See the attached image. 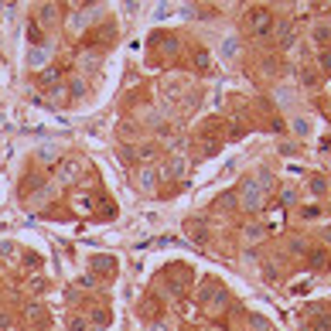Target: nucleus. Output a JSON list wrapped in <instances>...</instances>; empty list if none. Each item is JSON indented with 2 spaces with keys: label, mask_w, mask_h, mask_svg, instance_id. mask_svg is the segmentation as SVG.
Here are the masks:
<instances>
[{
  "label": "nucleus",
  "mask_w": 331,
  "mask_h": 331,
  "mask_svg": "<svg viewBox=\"0 0 331 331\" xmlns=\"http://www.w3.org/2000/svg\"><path fill=\"white\" fill-rule=\"evenodd\" d=\"M270 24H273V17H270L266 11H253V14H250V27L256 31V35H263V31H266Z\"/></svg>",
  "instance_id": "nucleus-1"
}]
</instances>
